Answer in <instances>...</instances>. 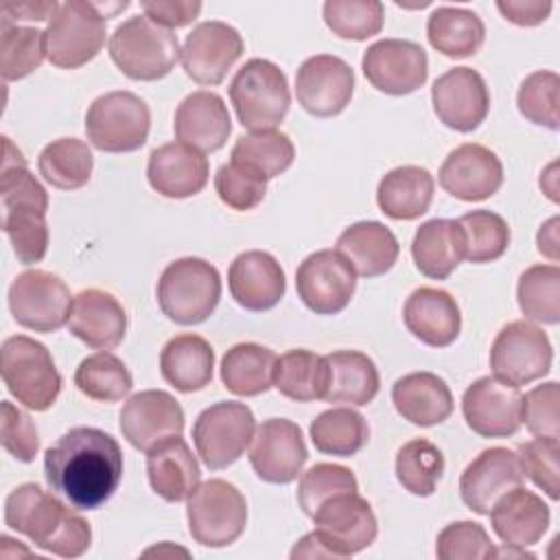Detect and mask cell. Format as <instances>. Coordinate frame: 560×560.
Masks as SVG:
<instances>
[{
    "instance_id": "8992f818",
    "label": "cell",
    "mask_w": 560,
    "mask_h": 560,
    "mask_svg": "<svg viewBox=\"0 0 560 560\" xmlns=\"http://www.w3.org/2000/svg\"><path fill=\"white\" fill-rule=\"evenodd\" d=\"M230 101L245 129H276L291 105L287 74L269 59L254 57L241 66L230 83Z\"/></svg>"
},
{
    "instance_id": "ac0fdd59",
    "label": "cell",
    "mask_w": 560,
    "mask_h": 560,
    "mask_svg": "<svg viewBox=\"0 0 560 560\" xmlns=\"http://www.w3.org/2000/svg\"><path fill=\"white\" fill-rule=\"evenodd\" d=\"M433 112L448 129L475 131L490 112V92L483 77L468 68L455 66L440 74L431 88Z\"/></svg>"
},
{
    "instance_id": "e575fe53",
    "label": "cell",
    "mask_w": 560,
    "mask_h": 560,
    "mask_svg": "<svg viewBox=\"0 0 560 560\" xmlns=\"http://www.w3.org/2000/svg\"><path fill=\"white\" fill-rule=\"evenodd\" d=\"M433 190L435 182L427 168L405 164L383 175L376 188V201L381 212L389 219L413 221L429 210Z\"/></svg>"
},
{
    "instance_id": "f5cc1de1",
    "label": "cell",
    "mask_w": 560,
    "mask_h": 560,
    "mask_svg": "<svg viewBox=\"0 0 560 560\" xmlns=\"http://www.w3.org/2000/svg\"><path fill=\"white\" fill-rule=\"evenodd\" d=\"M435 556L440 560H488L494 558V545L483 525L455 521L438 534Z\"/></svg>"
},
{
    "instance_id": "f6af8a7d",
    "label": "cell",
    "mask_w": 560,
    "mask_h": 560,
    "mask_svg": "<svg viewBox=\"0 0 560 560\" xmlns=\"http://www.w3.org/2000/svg\"><path fill=\"white\" fill-rule=\"evenodd\" d=\"M2 230L9 236L20 262L33 265L44 260L48 252L46 210L33 203L2 206Z\"/></svg>"
},
{
    "instance_id": "30bf717a",
    "label": "cell",
    "mask_w": 560,
    "mask_h": 560,
    "mask_svg": "<svg viewBox=\"0 0 560 560\" xmlns=\"http://www.w3.org/2000/svg\"><path fill=\"white\" fill-rule=\"evenodd\" d=\"M256 418L245 402L221 400L206 407L192 424L197 455L210 470L234 464L252 442Z\"/></svg>"
},
{
    "instance_id": "4316f807",
    "label": "cell",
    "mask_w": 560,
    "mask_h": 560,
    "mask_svg": "<svg viewBox=\"0 0 560 560\" xmlns=\"http://www.w3.org/2000/svg\"><path fill=\"white\" fill-rule=\"evenodd\" d=\"M68 328L90 348L112 350L125 339L127 313L109 291L83 289L72 300Z\"/></svg>"
},
{
    "instance_id": "8fae6325",
    "label": "cell",
    "mask_w": 560,
    "mask_h": 560,
    "mask_svg": "<svg viewBox=\"0 0 560 560\" xmlns=\"http://www.w3.org/2000/svg\"><path fill=\"white\" fill-rule=\"evenodd\" d=\"M68 284L44 269H28L15 276L9 287L13 319L35 332H52L68 324L72 313Z\"/></svg>"
},
{
    "instance_id": "6da1fadb",
    "label": "cell",
    "mask_w": 560,
    "mask_h": 560,
    "mask_svg": "<svg viewBox=\"0 0 560 560\" xmlns=\"http://www.w3.org/2000/svg\"><path fill=\"white\" fill-rule=\"evenodd\" d=\"M44 477L74 510H96L122 479L120 444L96 427H74L46 448Z\"/></svg>"
},
{
    "instance_id": "9f6ffc18",
    "label": "cell",
    "mask_w": 560,
    "mask_h": 560,
    "mask_svg": "<svg viewBox=\"0 0 560 560\" xmlns=\"http://www.w3.org/2000/svg\"><path fill=\"white\" fill-rule=\"evenodd\" d=\"M558 400L560 387L556 381L536 385L523 396V424L529 433L542 438H560Z\"/></svg>"
},
{
    "instance_id": "9c48e42d",
    "label": "cell",
    "mask_w": 560,
    "mask_h": 560,
    "mask_svg": "<svg viewBox=\"0 0 560 560\" xmlns=\"http://www.w3.org/2000/svg\"><path fill=\"white\" fill-rule=\"evenodd\" d=\"M107 18L96 2H61L46 26V57L52 66L74 70L92 61L105 44Z\"/></svg>"
},
{
    "instance_id": "11a10c76",
    "label": "cell",
    "mask_w": 560,
    "mask_h": 560,
    "mask_svg": "<svg viewBox=\"0 0 560 560\" xmlns=\"http://www.w3.org/2000/svg\"><path fill=\"white\" fill-rule=\"evenodd\" d=\"M214 190L225 206H230L232 210L245 212L256 208L265 199L267 182L245 171L243 166L228 162V164H221L214 175Z\"/></svg>"
},
{
    "instance_id": "7bdbcfd3",
    "label": "cell",
    "mask_w": 560,
    "mask_h": 560,
    "mask_svg": "<svg viewBox=\"0 0 560 560\" xmlns=\"http://www.w3.org/2000/svg\"><path fill=\"white\" fill-rule=\"evenodd\" d=\"M273 387L295 400H322L324 389V357L311 350H289L276 359Z\"/></svg>"
},
{
    "instance_id": "836d02e7",
    "label": "cell",
    "mask_w": 560,
    "mask_h": 560,
    "mask_svg": "<svg viewBox=\"0 0 560 560\" xmlns=\"http://www.w3.org/2000/svg\"><path fill=\"white\" fill-rule=\"evenodd\" d=\"M214 370V350L199 335H175L160 352L162 378L177 392L192 394L210 385Z\"/></svg>"
},
{
    "instance_id": "5b68a950",
    "label": "cell",
    "mask_w": 560,
    "mask_h": 560,
    "mask_svg": "<svg viewBox=\"0 0 560 560\" xmlns=\"http://www.w3.org/2000/svg\"><path fill=\"white\" fill-rule=\"evenodd\" d=\"M2 381L9 394L31 411H46L61 394V374L48 348L26 335L2 341Z\"/></svg>"
},
{
    "instance_id": "60d3db41",
    "label": "cell",
    "mask_w": 560,
    "mask_h": 560,
    "mask_svg": "<svg viewBox=\"0 0 560 560\" xmlns=\"http://www.w3.org/2000/svg\"><path fill=\"white\" fill-rule=\"evenodd\" d=\"M39 175L59 190H77L92 177L94 158L79 138H59L48 142L37 160Z\"/></svg>"
},
{
    "instance_id": "ba28073f",
    "label": "cell",
    "mask_w": 560,
    "mask_h": 560,
    "mask_svg": "<svg viewBox=\"0 0 560 560\" xmlns=\"http://www.w3.org/2000/svg\"><path fill=\"white\" fill-rule=\"evenodd\" d=\"M188 532L203 547H228L238 540L247 525L243 492L225 479L199 483L186 503Z\"/></svg>"
},
{
    "instance_id": "e0dca14e",
    "label": "cell",
    "mask_w": 560,
    "mask_h": 560,
    "mask_svg": "<svg viewBox=\"0 0 560 560\" xmlns=\"http://www.w3.org/2000/svg\"><path fill=\"white\" fill-rule=\"evenodd\" d=\"M308 459L302 429L287 418L265 420L249 448V464L254 472L267 483H291L302 472Z\"/></svg>"
},
{
    "instance_id": "74e56055",
    "label": "cell",
    "mask_w": 560,
    "mask_h": 560,
    "mask_svg": "<svg viewBox=\"0 0 560 560\" xmlns=\"http://www.w3.org/2000/svg\"><path fill=\"white\" fill-rule=\"evenodd\" d=\"M273 350L260 343H236L221 359V381L236 396H260L273 385Z\"/></svg>"
},
{
    "instance_id": "be15d7a7",
    "label": "cell",
    "mask_w": 560,
    "mask_h": 560,
    "mask_svg": "<svg viewBox=\"0 0 560 560\" xmlns=\"http://www.w3.org/2000/svg\"><path fill=\"white\" fill-rule=\"evenodd\" d=\"M298 558H332V553L322 545L315 532H311L302 536L298 545L291 549V560H298Z\"/></svg>"
},
{
    "instance_id": "6f0895ef",
    "label": "cell",
    "mask_w": 560,
    "mask_h": 560,
    "mask_svg": "<svg viewBox=\"0 0 560 560\" xmlns=\"http://www.w3.org/2000/svg\"><path fill=\"white\" fill-rule=\"evenodd\" d=\"M0 440L7 453H11L18 462H33L39 451V433L33 420L15 407L11 400H2L0 416Z\"/></svg>"
},
{
    "instance_id": "d590c367",
    "label": "cell",
    "mask_w": 560,
    "mask_h": 560,
    "mask_svg": "<svg viewBox=\"0 0 560 560\" xmlns=\"http://www.w3.org/2000/svg\"><path fill=\"white\" fill-rule=\"evenodd\" d=\"M411 256L422 276L446 280L464 258V238L457 221H424L413 234Z\"/></svg>"
},
{
    "instance_id": "52a82bcc",
    "label": "cell",
    "mask_w": 560,
    "mask_h": 560,
    "mask_svg": "<svg viewBox=\"0 0 560 560\" xmlns=\"http://www.w3.org/2000/svg\"><path fill=\"white\" fill-rule=\"evenodd\" d=\"M151 129L149 105L133 92L114 90L92 101L85 114V133L92 147L105 153L138 151Z\"/></svg>"
},
{
    "instance_id": "7a4b0ae2",
    "label": "cell",
    "mask_w": 560,
    "mask_h": 560,
    "mask_svg": "<svg viewBox=\"0 0 560 560\" xmlns=\"http://www.w3.org/2000/svg\"><path fill=\"white\" fill-rule=\"evenodd\" d=\"M4 523L59 558H79L92 545L90 523L37 483H22L9 492Z\"/></svg>"
},
{
    "instance_id": "c3c4849f",
    "label": "cell",
    "mask_w": 560,
    "mask_h": 560,
    "mask_svg": "<svg viewBox=\"0 0 560 560\" xmlns=\"http://www.w3.org/2000/svg\"><path fill=\"white\" fill-rule=\"evenodd\" d=\"M46 57V31L2 22L0 72L4 81H20L35 72Z\"/></svg>"
},
{
    "instance_id": "816d5d0a",
    "label": "cell",
    "mask_w": 560,
    "mask_h": 560,
    "mask_svg": "<svg viewBox=\"0 0 560 560\" xmlns=\"http://www.w3.org/2000/svg\"><path fill=\"white\" fill-rule=\"evenodd\" d=\"M341 492H357L352 470L339 464H315L298 483V503L306 516H313L322 503Z\"/></svg>"
},
{
    "instance_id": "cb8c5ba5",
    "label": "cell",
    "mask_w": 560,
    "mask_h": 560,
    "mask_svg": "<svg viewBox=\"0 0 560 560\" xmlns=\"http://www.w3.org/2000/svg\"><path fill=\"white\" fill-rule=\"evenodd\" d=\"M228 287L238 306L262 313L284 298L287 278L280 262L269 252L249 249L232 260Z\"/></svg>"
},
{
    "instance_id": "f546056e",
    "label": "cell",
    "mask_w": 560,
    "mask_h": 560,
    "mask_svg": "<svg viewBox=\"0 0 560 560\" xmlns=\"http://www.w3.org/2000/svg\"><path fill=\"white\" fill-rule=\"evenodd\" d=\"M147 477L151 490L168 503H179L199 486L201 470L182 435H173L147 451Z\"/></svg>"
},
{
    "instance_id": "d6a6232c",
    "label": "cell",
    "mask_w": 560,
    "mask_h": 560,
    "mask_svg": "<svg viewBox=\"0 0 560 560\" xmlns=\"http://www.w3.org/2000/svg\"><path fill=\"white\" fill-rule=\"evenodd\" d=\"M337 252L350 262L357 276L376 278L394 267L400 245L387 225L378 221H359L339 234Z\"/></svg>"
},
{
    "instance_id": "b9f144b4",
    "label": "cell",
    "mask_w": 560,
    "mask_h": 560,
    "mask_svg": "<svg viewBox=\"0 0 560 560\" xmlns=\"http://www.w3.org/2000/svg\"><path fill=\"white\" fill-rule=\"evenodd\" d=\"M74 385L83 396L96 402H116L131 392L133 378L129 368L116 354L101 350L79 363Z\"/></svg>"
},
{
    "instance_id": "83f0119b",
    "label": "cell",
    "mask_w": 560,
    "mask_h": 560,
    "mask_svg": "<svg viewBox=\"0 0 560 560\" xmlns=\"http://www.w3.org/2000/svg\"><path fill=\"white\" fill-rule=\"evenodd\" d=\"M407 330L431 348L451 346L462 330V313L455 298L444 289L420 287L402 308Z\"/></svg>"
},
{
    "instance_id": "f907efd6",
    "label": "cell",
    "mask_w": 560,
    "mask_h": 560,
    "mask_svg": "<svg viewBox=\"0 0 560 560\" xmlns=\"http://www.w3.org/2000/svg\"><path fill=\"white\" fill-rule=\"evenodd\" d=\"M558 90L560 77L551 70H536L518 88L516 105L518 112L534 125H542L551 131L558 129Z\"/></svg>"
},
{
    "instance_id": "7c38bea8",
    "label": "cell",
    "mask_w": 560,
    "mask_h": 560,
    "mask_svg": "<svg viewBox=\"0 0 560 560\" xmlns=\"http://www.w3.org/2000/svg\"><path fill=\"white\" fill-rule=\"evenodd\" d=\"M553 348L542 328L516 319L499 330L490 348V368L497 378L516 387L542 378L551 370Z\"/></svg>"
},
{
    "instance_id": "ee69618b",
    "label": "cell",
    "mask_w": 560,
    "mask_h": 560,
    "mask_svg": "<svg viewBox=\"0 0 560 560\" xmlns=\"http://www.w3.org/2000/svg\"><path fill=\"white\" fill-rule=\"evenodd\" d=\"M394 468L398 483L407 492L431 497L444 475V455L433 442L416 438L398 448Z\"/></svg>"
},
{
    "instance_id": "f35d334b",
    "label": "cell",
    "mask_w": 560,
    "mask_h": 560,
    "mask_svg": "<svg viewBox=\"0 0 560 560\" xmlns=\"http://www.w3.org/2000/svg\"><path fill=\"white\" fill-rule=\"evenodd\" d=\"M293 158L295 147L291 138L276 129L241 136L230 153V162L243 166L265 182L284 173L293 164Z\"/></svg>"
},
{
    "instance_id": "7402d4cb",
    "label": "cell",
    "mask_w": 560,
    "mask_h": 560,
    "mask_svg": "<svg viewBox=\"0 0 560 560\" xmlns=\"http://www.w3.org/2000/svg\"><path fill=\"white\" fill-rule=\"evenodd\" d=\"M440 186L455 199L483 201L503 184V164L499 155L477 142L453 149L440 166Z\"/></svg>"
},
{
    "instance_id": "1f68e13d",
    "label": "cell",
    "mask_w": 560,
    "mask_h": 560,
    "mask_svg": "<svg viewBox=\"0 0 560 560\" xmlns=\"http://www.w3.org/2000/svg\"><path fill=\"white\" fill-rule=\"evenodd\" d=\"M392 402L402 420L416 427L442 424L453 413V394L433 372H411L392 387Z\"/></svg>"
},
{
    "instance_id": "f1b7e54d",
    "label": "cell",
    "mask_w": 560,
    "mask_h": 560,
    "mask_svg": "<svg viewBox=\"0 0 560 560\" xmlns=\"http://www.w3.org/2000/svg\"><path fill=\"white\" fill-rule=\"evenodd\" d=\"M490 525L503 545H536L549 527V505L527 488H512L490 508Z\"/></svg>"
},
{
    "instance_id": "91938a15",
    "label": "cell",
    "mask_w": 560,
    "mask_h": 560,
    "mask_svg": "<svg viewBox=\"0 0 560 560\" xmlns=\"http://www.w3.org/2000/svg\"><path fill=\"white\" fill-rule=\"evenodd\" d=\"M499 13L516 26H538L551 13L549 0H499Z\"/></svg>"
},
{
    "instance_id": "7dc6e473",
    "label": "cell",
    "mask_w": 560,
    "mask_h": 560,
    "mask_svg": "<svg viewBox=\"0 0 560 560\" xmlns=\"http://www.w3.org/2000/svg\"><path fill=\"white\" fill-rule=\"evenodd\" d=\"M464 238V258L481 265L501 258L510 245L508 221L490 210H472L457 219Z\"/></svg>"
},
{
    "instance_id": "4fadbf2b",
    "label": "cell",
    "mask_w": 560,
    "mask_h": 560,
    "mask_svg": "<svg viewBox=\"0 0 560 560\" xmlns=\"http://www.w3.org/2000/svg\"><path fill=\"white\" fill-rule=\"evenodd\" d=\"M311 518L315 536L337 560L363 551L378 534L372 505L359 492H341L328 499Z\"/></svg>"
},
{
    "instance_id": "94428289",
    "label": "cell",
    "mask_w": 560,
    "mask_h": 560,
    "mask_svg": "<svg viewBox=\"0 0 560 560\" xmlns=\"http://www.w3.org/2000/svg\"><path fill=\"white\" fill-rule=\"evenodd\" d=\"M59 2L55 0H28V2H18V4H4L2 11V22L18 24V20H31V22H44L50 20L57 11Z\"/></svg>"
},
{
    "instance_id": "6125c7cd",
    "label": "cell",
    "mask_w": 560,
    "mask_h": 560,
    "mask_svg": "<svg viewBox=\"0 0 560 560\" xmlns=\"http://www.w3.org/2000/svg\"><path fill=\"white\" fill-rule=\"evenodd\" d=\"M558 217H551L547 223L540 225L538 230V236H536V243H538V252L542 256H547L549 260H558V245H560V238H558Z\"/></svg>"
},
{
    "instance_id": "bcb514c9",
    "label": "cell",
    "mask_w": 560,
    "mask_h": 560,
    "mask_svg": "<svg viewBox=\"0 0 560 560\" xmlns=\"http://www.w3.org/2000/svg\"><path fill=\"white\" fill-rule=\"evenodd\" d=\"M523 315L540 324L560 322V269L556 265L527 267L516 287Z\"/></svg>"
},
{
    "instance_id": "277c9868",
    "label": "cell",
    "mask_w": 560,
    "mask_h": 560,
    "mask_svg": "<svg viewBox=\"0 0 560 560\" xmlns=\"http://www.w3.org/2000/svg\"><path fill=\"white\" fill-rule=\"evenodd\" d=\"M179 52L177 35L144 13L118 24L109 37L112 61L133 81H158L166 77L175 68Z\"/></svg>"
},
{
    "instance_id": "484cf974",
    "label": "cell",
    "mask_w": 560,
    "mask_h": 560,
    "mask_svg": "<svg viewBox=\"0 0 560 560\" xmlns=\"http://www.w3.org/2000/svg\"><path fill=\"white\" fill-rule=\"evenodd\" d=\"M173 129L179 142L201 153H212L228 142L232 118L217 92L197 90L177 105Z\"/></svg>"
},
{
    "instance_id": "44dd1931",
    "label": "cell",
    "mask_w": 560,
    "mask_h": 560,
    "mask_svg": "<svg viewBox=\"0 0 560 560\" xmlns=\"http://www.w3.org/2000/svg\"><path fill=\"white\" fill-rule=\"evenodd\" d=\"M184 409L164 389H144L133 394L120 411V433L138 451L147 453L155 444L182 435Z\"/></svg>"
},
{
    "instance_id": "681fc988",
    "label": "cell",
    "mask_w": 560,
    "mask_h": 560,
    "mask_svg": "<svg viewBox=\"0 0 560 560\" xmlns=\"http://www.w3.org/2000/svg\"><path fill=\"white\" fill-rule=\"evenodd\" d=\"M324 22L341 39H368L383 28L385 7L378 0H328Z\"/></svg>"
},
{
    "instance_id": "2e32d148",
    "label": "cell",
    "mask_w": 560,
    "mask_h": 560,
    "mask_svg": "<svg viewBox=\"0 0 560 560\" xmlns=\"http://www.w3.org/2000/svg\"><path fill=\"white\" fill-rule=\"evenodd\" d=\"M365 79L385 94L402 96L424 85L429 74V59L420 44L409 39H378L361 59Z\"/></svg>"
},
{
    "instance_id": "d6986e66",
    "label": "cell",
    "mask_w": 560,
    "mask_h": 560,
    "mask_svg": "<svg viewBox=\"0 0 560 560\" xmlns=\"http://www.w3.org/2000/svg\"><path fill=\"white\" fill-rule=\"evenodd\" d=\"M241 33L219 20L197 24L184 39L182 66L199 85H219L243 55Z\"/></svg>"
},
{
    "instance_id": "ab89813d",
    "label": "cell",
    "mask_w": 560,
    "mask_h": 560,
    "mask_svg": "<svg viewBox=\"0 0 560 560\" xmlns=\"http://www.w3.org/2000/svg\"><path fill=\"white\" fill-rule=\"evenodd\" d=\"M311 440L324 455L352 457L370 440V427L365 418L350 407H332L322 411L311 422Z\"/></svg>"
},
{
    "instance_id": "3957f363",
    "label": "cell",
    "mask_w": 560,
    "mask_h": 560,
    "mask_svg": "<svg viewBox=\"0 0 560 560\" xmlns=\"http://www.w3.org/2000/svg\"><path fill=\"white\" fill-rule=\"evenodd\" d=\"M221 300V276L203 258L186 256L168 262L158 280V304L162 313L179 324L206 322Z\"/></svg>"
},
{
    "instance_id": "680465c9",
    "label": "cell",
    "mask_w": 560,
    "mask_h": 560,
    "mask_svg": "<svg viewBox=\"0 0 560 560\" xmlns=\"http://www.w3.org/2000/svg\"><path fill=\"white\" fill-rule=\"evenodd\" d=\"M140 7L149 20L164 28L186 26L201 13V2L197 0H151Z\"/></svg>"
},
{
    "instance_id": "db71d44e",
    "label": "cell",
    "mask_w": 560,
    "mask_h": 560,
    "mask_svg": "<svg viewBox=\"0 0 560 560\" xmlns=\"http://www.w3.org/2000/svg\"><path fill=\"white\" fill-rule=\"evenodd\" d=\"M518 462L523 468V475L529 477L551 501H558L560 497V468H558V455H560V440L558 438H542L529 440L518 446Z\"/></svg>"
},
{
    "instance_id": "5bb4252c",
    "label": "cell",
    "mask_w": 560,
    "mask_h": 560,
    "mask_svg": "<svg viewBox=\"0 0 560 560\" xmlns=\"http://www.w3.org/2000/svg\"><path fill=\"white\" fill-rule=\"evenodd\" d=\"M295 289L315 315H337L354 295L357 273L337 249H319L300 262Z\"/></svg>"
},
{
    "instance_id": "ffe728a7",
    "label": "cell",
    "mask_w": 560,
    "mask_h": 560,
    "mask_svg": "<svg viewBox=\"0 0 560 560\" xmlns=\"http://www.w3.org/2000/svg\"><path fill=\"white\" fill-rule=\"evenodd\" d=\"M354 92V70L335 55L308 57L295 74V96L304 112L330 118L346 109Z\"/></svg>"
},
{
    "instance_id": "603a6c76",
    "label": "cell",
    "mask_w": 560,
    "mask_h": 560,
    "mask_svg": "<svg viewBox=\"0 0 560 560\" xmlns=\"http://www.w3.org/2000/svg\"><path fill=\"white\" fill-rule=\"evenodd\" d=\"M525 479L518 455L503 446L481 451L459 477V494L468 510L488 514L494 501Z\"/></svg>"
},
{
    "instance_id": "d4e9b609",
    "label": "cell",
    "mask_w": 560,
    "mask_h": 560,
    "mask_svg": "<svg viewBox=\"0 0 560 560\" xmlns=\"http://www.w3.org/2000/svg\"><path fill=\"white\" fill-rule=\"evenodd\" d=\"M208 177V158L184 142H166L153 149L149 155L147 179L151 188L162 197H192L206 188Z\"/></svg>"
},
{
    "instance_id": "8d00e7d4",
    "label": "cell",
    "mask_w": 560,
    "mask_h": 560,
    "mask_svg": "<svg viewBox=\"0 0 560 560\" xmlns=\"http://www.w3.org/2000/svg\"><path fill=\"white\" fill-rule=\"evenodd\" d=\"M427 37L444 57L464 59L483 46L486 26L475 11L462 7H438L427 20Z\"/></svg>"
},
{
    "instance_id": "9a60e30c",
    "label": "cell",
    "mask_w": 560,
    "mask_h": 560,
    "mask_svg": "<svg viewBox=\"0 0 560 560\" xmlns=\"http://www.w3.org/2000/svg\"><path fill=\"white\" fill-rule=\"evenodd\" d=\"M466 424L481 438H510L523 424V394L497 376H481L462 396Z\"/></svg>"
},
{
    "instance_id": "4dcf8cb0",
    "label": "cell",
    "mask_w": 560,
    "mask_h": 560,
    "mask_svg": "<svg viewBox=\"0 0 560 560\" xmlns=\"http://www.w3.org/2000/svg\"><path fill=\"white\" fill-rule=\"evenodd\" d=\"M378 370L359 350H337L324 357L322 400L363 407L378 394Z\"/></svg>"
}]
</instances>
